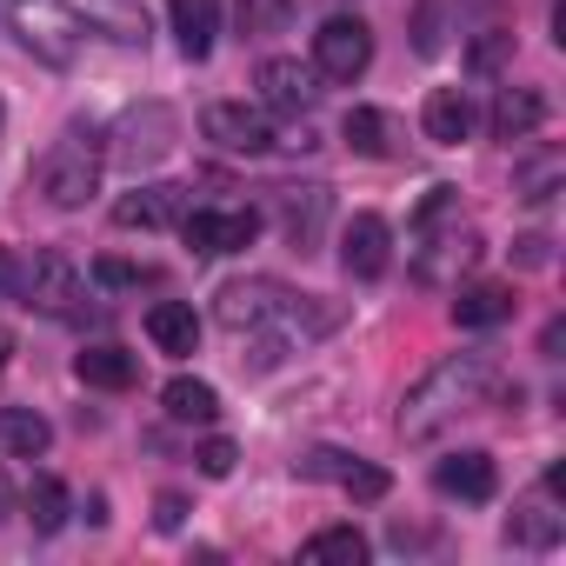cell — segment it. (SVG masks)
<instances>
[{
  "label": "cell",
  "mask_w": 566,
  "mask_h": 566,
  "mask_svg": "<svg viewBox=\"0 0 566 566\" xmlns=\"http://www.w3.org/2000/svg\"><path fill=\"white\" fill-rule=\"evenodd\" d=\"M493 387H500V360L493 354H447L440 367H427L407 387V400H400V440H433L447 420L486 407Z\"/></svg>",
  "instance_id": "cell-1"
},
{
  "label": "cell",
  "mask_w": 566,
  "mask_h": 566,
  "mask_svg": "<svg viewBox=\"0 0 566 566\" xmlns=\"http://www.w3.org/2000/svg\"><path fill=\"white\" fill-rule=\"evenodd\" d=\"M301 467V480H334L347 500H387V467H374V460H360V453H340V447H314V453H301L294 460Z\"/></svg>",
  "instance_id": "cell-9"
},
{
  "label": "cell",
  "mask_w": 566,
  "mask_h": 566,
  "mask_svg": "<svg viewBox=\"0 0 566 566\" xmlns=\"http://www.w3.org/2000/svg\"><path fill=\"white\" fill-rule=\"evenodd\" d=\"M101 167H107V140L94 127H67L61 140H48V154L34 160V187L54 207H87L101 193Z\"/></svg>",
  "instance_id": "cell-2"
},
{
  "label": "cell",
  "mask_w": 566,
  "mask_h": 566,
  "mask_svg": "<svg viewBox=\"0 0 566 566\" xmlns=\"http://www.w3.org/2000/svg\"><path fill=\"white\" fill-rule=\"evenodd\" d=\"M253 87H260V107H273V114H314V101H321L314 67H301L287 54H266L253 67Z\"/></svg>",
  "instance_id": "cell-10"
},
{
  "label": "cell",
  "mask_w": 566,
  "mask_h": 566,
  "mask_svg": "<svg viewBox=\"0 0 566 566\" xmlns=\"http://www.w3.org/2000/svg\"><path fill=\"white\" fill-rule=\"evenodd\" d=\"M340 266H347L354 280H380V273L394 266V227H387L380 213H354V220L340 227Z\"/></svg>",
  "instance_id": "cell-11"
},
{
  "label": "cell",
  "mask_w": 566,
  "mask_h": 566,
  "mask_svg": "<svg viewBox=\"0 0 566 566\" xmlns=\"http://www.w3.org/2000/svg\"><path fill=\"white\" fill-rule=\"evenodd\" d=\"M14 287H21V260L0 247V294H14Z\"/></svg>",
  "instance_id": "cell-34"
},
{
  "label": "cell",
  "mask_w": 566,
  "mask_h": 566,
  "mask_svg": "<svg viewBox=\"0 0 566 566\" xmlns=\"http://www.w3.org/2000/svg\"><path fill=\"white\" fill-rule=\"evenodd\" d=\"M94 280H107V287H140V280H154V266H134V260H94Z\"/></svg>",
  "instance_id": "cell-29"
},
{
  "label": "cell",
  "mask_w": 566,
  "mask_h": 566,
  "mask_svg": "<svg viewBox=\"0 0 566 566\" xmlns=\"http://www.w3.org/2000/svg\"><path fill=\"white\" fill-rule=\"evenodd\" d=\"M433 486L447 493V500H493L500 493V467H493V453H480V447H467V453H447L440 467H433Z\"/></svg>",
  "instance_id": "cell-14"
},
{
  "label": "cell",
  "mask_w": 566,
  "mask_h": 566,
  "mask_svg": "<svg viewBox=\"0 0 566 566\" xmlns=\"http://www.w3.org/2000/svg\"><path fill=\"white\" fill-rule=\"evenodd\" d=\"M546 247H553L546 233H526V240H520V266H546V260H553Z\"/></svg>",
  "instance_id": "cell-32"
},
{
  "label": "cell",
  "mask_w": 566,
  "mask_h": 566,
  "mask_svg": "<svg viewBox=\"0 0 566 566\" xmlns=\"http://www.w3.org/2000/svg\"><path fill=\"white\" fill-rule=\"evenodd\" d=\"M314 67L327 74V81H360L367 67H374V28L360 21V14H334V21H321L314 28Z\"/></svg>",
  "instance_id": "cell-6"
},
{
  "label": "cell",
  "mask_w": 566,
  "mask_h": 566,
  "mask_svg": "<svg viewBox=\"0 0 566 566\" xmlns=\"http://www.w3.org/2000/svg\"><path fill=\"white\" fill-rule=\"evenodd\" d=\"M420 127H427L433 147H460V140L473 134V101H467V87H433L427 107H420Z\"/></svg>",
  "instance_id": "cell-15"
},
{
  "label": "cell",
  "mask_w": 566,
  "mask_h": 566,
  "mask_svg": "<svg viewBox=\"0 0 566 566\" xmlns=\"http://www.w3.org/2000/svg\"><path fill=\"white\" fill-rule=\"evenodd\" d=\"M8 360H14V334L0 327V374H8Z\"/></svg>",
  "instance_id": "cell-35"
},
{
  "label": "cell",
  "mask_w": 566,
  "mask_h": 566,
  "mask_svg": "<svg viewBox=\"0 0 566 566\" xmlns=\"http://www.w3.org/2000/svg\"><path fill=\"white\" fill-rule=\"evenodd\" d=\"M160 407H167V420H180V427H213V420H220V394H213L207 380H193V374L167 380V387H160Z\"/></svg>",
  "instance_id": "cell-19"
},
{
  "label": "cell",
  "mask_w": 566,
  "mask_h": 566,
  "mask_svg": "<svg viewBox=\"0 0 566 566\" xmlns=\"http://www.w3.org/2000/svg\"><path fill=\"white\" fill-rule=\"evenodd\" d=\"M74 374H81L87 387H101V394H127V387L140 380V360H134L127 347H114V340H94V347L74 354Z\"/></svg>",
  "instance_id": "cell-16"
},
{
  "label": "cell",
  "mask_w": 566,
  "mask_h": 566,
  "mask_svg": "<svg viewBox=\"0 0 566 566\" xmlns=\"http://www.w3.org/2000/svg\"><path fill=\"white\" fill-rule=\"evenodd\" d=\"M180 233L193 253H247L260 240V213L253 207H200V213H180Z\"/></svg>",
  "instance_id": "cell-8"
},
{
  "label": "cell",
  "mask_w": 566,
  "mask_h": 566,
  "mask_svg": "<svg viewBox=\"0 0 566 566\" xmlns=\"http://www.w3.org/2000/svg\"><path fill=\"white\" fill-rule=\"evenodd\" d=\"M147 340H154L160 354H193V347H200V321H193V307H180V301H154V307H147Z\"/></svg>",
  "instance_id": "cell-20"
},
{
  "label": "cell",
  "mask_w": 566,
  "mask_h": 566,
  "mask_svg": "<svg viewBox=\"0 0 566 566\" xmlns=\"http://www.w3.org/2000/svg\"><path fill=\"white\" fill-rule=\"evenodd\" d=\"M273 213H280V227H287V240L307 253L321 240L327 213H334V193L327 187H273Z\"/></svg>",
  "instance_id": "cell-13"
},
{
  "label": "cell",
  "mask_w": 566,
  "mask_h": 566,
  "mask_svg": "<svg viewBox=\"0 0 566 566\" xmlns=\"http://www.w3.org/2000/svg\"><path fill=\"white\" fill-rule=\"evenodd\" d=\"M506 54H513V34H500V28H493L486 41H473V54H467V61H473V74H493Z\"/></svg>",
  "instance_id": "cell-30"
},
{
  "label": "cell",
  "mask_w": 566,
  "mask_h": 566,
  "mask_svg": "<svg viewBox=\"0 0 566 566\" xmlns=\"http://www.w3.org/2000/svg\"><path fill=\"white\" fill-rule=\"evenodd\" d=\"M28 526H34V533H61V526H67V486H61L54 473H41V480L28 486Z\"/></svg>",
  "instance_id": "cell-27"
},
{
  "label": "cell",
  "mask_w": 566,
  "mask_h": 566,
  "mask_svg": "<svg viewBox=\"0 0 566 566\" xmlns=\"http://www.w3.org/2000/svg\"><path fill=\"white\" fill-rule=\"evenodd\" d=\"M0 447L21 453V460H41L54 447V427L34 413V407H0Z\"/></svg>",
  "instance_id": "cell-22"
},
{
  "label": "cell",
  "mask_w": 566,
  "mask_h": 566,
  "mask_svg": "<svg viewBox=\"0 0 566 566\" xmlns=\"http://www.w3.org/2000/svg\"><path fill=\"white\" fill-rule=\"evenodd\" d=\"M420 54H440V34H433V8H420V34H413Z\"/></svg>",
  "instance_id": "cell-33"
},
{
  "label": "cell",
  "mask_w": 566,
  "mask_h": 566,
  "mask_svg": "<svg viewBox=\"0 0 566 566\" xmlns=\"http://www.w3.org/2000/svg\"><path fill=\"white\" fill-rule=\"evenodd\" d=\"M180 213H187V187H174V180H147V187H134L127 200H114V227H140V233H160V227H180Z\"/></svg>",
  "instance_id": "cell-12"
},
{
  "label": "cell",
  "mask_w": 566,
  "mask_h": 566,
  "mask_svg": "<svg viewBox=\"0 0 566 566\" xmlns=\"http://www.w3.org/2000/svg\"><path fill=\"white\" fill-rule=\"evenodd\" d=\"M174 140H180V114L167 107V101H140V107H127L120 120H114V160L127 167V174H147V167H160L167 154H174Z\"/></svg>",
  "instance_id": "cell-3"
},
{
  "label": "cell",
  "mask_w": 566,
  "mask_h": 566,
  "mask_svg": "<svg viewBox=\"0 0 566 566\" xmlns=\"http://www.w3.org/2000/svg\"><path fill=\"white\" fill-rule=\"evenodd\" d=\"M8 506H14V493H8V480H0V520H8Z\"/></svg>",
  "instance_id": "cell-36"
},
{
  "label": "cell",
  "mask_w": 566,
  "mask_h": 566,
  "mask_svg": "<svg viewBox=\"0 0 566 566\" xmlns=\"http://www.w3.org/2000/svg\"><path fill=\"white\" fill-rule=\"evenodd\" d=\"M539 120H546V101H539L533 87H500V94H493V134H500V140H533Z\"/></svg>",
  "instance_id": "cell-18"
},
{
  "label": "cell",
  "mask_w": 566,
  "mask_h": 566,
  "mask_svg": "<svg viewBox=\"0 0 566 566\" xmlns=\"http://www.w3.org/2000/svg\"><path fill=\"white\" fill-rule=\"evenodd\" d=\"M340 134H347V147L367 154V160H387V154H394V120H387L380 107H347Z\"/></svg>",
  "instance_id": "cell-23"
},
{
  "label": "cell",
  "mask_w": 566,
  "mask_h": 566,
  "mask_svg": "<svg viewBox=\"0 0 566 566\" xmlns=\"http://www.w3.org/2000/svg\"><path fill=\"white\" fill-rule=\"evenodd\" d=\"M559 174H566V160H559V147H539V154H533V160H526V167L513 174V193L539 207V200H553V193H559Z\"/></svg>",
  "instance_id": "cell-24"
},
{
  "label": "cell",
  "mask_w": 566,
  "mask_h": 566,
  "mask_svg": "<svg viewBox=\"0 0 566 566\" xmlns=\"http://www.w3.org/2000/svg\"><path fill=\"white\" fill-rule=\"evenodd\" d=\"M506 539H513V546H553V539H559V513L546 506V493H533V500L506 520Z\"/></svg>",
  "instance_id": "cell-25"
},
{
  "label": "cell",
  "mask_w": 566,
  "mask_h": 566,
  "mask_svg": "<svg viewBox=\"0 0 566 566\" xmlns=\"http://www.w3.org/2000/svg\"><path fill=\"white\" fill-rule=\"evenodd\" d=\"M28 307H41V314H54V321H74L81 314V301H87V280H81V266L61 253V247H41L28 266H21V287H14Z\"/></svg>",
  "instance_id": "cell-5"
},
{
  "label": "cell",
  "mask_w": 566,
  "mask_h": 566,
  "mask_svg": "<svg viewBox=\"0 0 566 566\" xmlns=\"http://www.w3.org/2000/svg\"><path fill=\"white\" fill-rule=\"evenodd\" d=\"M200 134L220 147V154H266L273 147V120H266V107H247V101H213L207 114H200Z\"/></svg>",
  "instance_id": "cell-7"
},
{
  "label": "cell",
  "mask_w": 566,
  "mask_h": 566,
  "mask_svg": "<svg viewBox=\"0 0 566 566\" xmlns=\"http://www.w3.org/2000/svg\"><path fill=\"white\" fill-rule=\"evenodd\" d=\"M180 520H187V500H180V493H160V500H154V526H167V533H174Z\"/></svg>",
  "instance_id": "cell-31"
},
{
  "label": "cell",
  "mask_w": 566,
  "mask_h": 566,
  "mask_svg": "<svg viewBox=\"0 0 566 566\" xmlns=\"http://www.w3.org/2000/svg\"><path fill=\"white\" fill-rule=\"evenodd\" d=\"M301 553L321 559V566H360V559H367V533H354V526H321Z\"/></svg>",
  "instance_id": "cell-26"
},
{
  "label": "cell",
  "mask_w": 566,
  "mask_h": 566,
  "mask_svg": "<svg viewBox=\"0 0 566 566\" xmlns=\"http://www.w3.org/2000/svg\"><path fill=\"white\" fill-rule=\"evenodd\" d=\"M506 314H513V287H500V280H473V287H460V301H453L460 327H500Z\"/></svg>",
  "instance_id": "cell-21"
},
{
  "label": "cell",
  "mask_w": 566,
  "mask_h": 566,
  "mask_svg": "<svg viewBox=\"0 0 566 566\" xmlns=\"http://www.w3.org/2000/svg\"><path fill=\"white\" fill-rule=\"evenodd\" d=\"M0 127H8V107H0Z\"/></svg>",
  "instance_id": "cell-37"
},
{
  "label": "cell",
  "mask_w": 566,
  "mask_h": 566,
  "mask_svg": "<svg viewBox=\"0 0 566 566\" xmlns=\"http://www.w3.org/2000/svg\"><path fill=\"white\" fill-rule=\"evenodd\" d=\"M193 460H200V473H207V480H227V473H233V460H240V447H233L227 433H213V440H200V453H193Z\"/></svg>",
  "instance_id": "cell-28"
},
{
  "label": "cell",
  "mask_w": 566,
  "mask_h": 566,
  "mask_svg": "<svg viewBox=\"0 0 566 566\" xmlns=\"http://www.w3.org/2000/svg\"><path fill=\"white\" fill-rule=\"evenodd\" d=\"M14 34L48 67H74V54H81V14L67 0H14Z\"/></svg>",
  "instance_id": "cell-4"
},
{
  "label": "cell",
  "mask_w": 566,
  "mask_h": 566,
  "mask_svg": "<svg viewBox=\"0 0 566 566\" xmlns=\"http://www.w3.org/2000/svg\"><path fill=\"white\" fill-rule=\"evenodd\" d=\"M167 14H174L180 54L187 61H207L213 54V34H220V0H167Z\"/></svg>",
  "instance_id": "cell-17"
}]
</instances>
